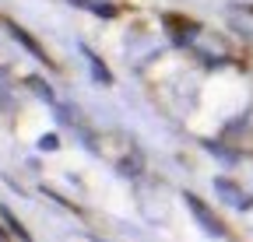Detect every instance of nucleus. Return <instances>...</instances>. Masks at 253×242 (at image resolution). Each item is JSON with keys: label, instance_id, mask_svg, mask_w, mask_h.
I'll use <instances>...</instances> for the list:
<instances>
[{"label": "nucleus", "instance_id": "nucleus-1", "mask_svg": "<svg viewBox=\"0 0 253 242\" xmlns=\"http://www.w3.org/2000/svg\"><path fill=\"white\" fill-rule=\"evenodd\" d=\"M186 207H190V210H194V214H197V221L204 225V232H211V235H225V228H221V221H218V218L211 214V210H208V207H204V204H201V200H197L194 193H186Z\"/></svg>", "mask_w": 253, "mask_h": 242}, {"label": "nucleus", "instance_id": "nucleus-2", "mask_svg": "<svg viewBox=\"0 0 253 242\" xmlns=\"http://www.w3.org/2000/svg\"><path fill=\"white\" fill-rule=\"evenodd\" d=\"M214 186H218L221 193H229L225 200H229V204H236V207H250V204H253V200H250V197H246V193H243L239 186H232V183H229V179H218Z\"/></svg>", "mask_w": 253, "mask_h": 242}, {"label": "nucleus", "instance_id": "nucleus-3", "mask_svg": "<svg viewBox=\"0 0 253 242\" xmlns=\"http://www.w3.org/2000/svg\"><path fill=\"white\" fill-rule=\"evenodd\" d=\"M11 35H14V39H18L21 46H28V53H32V56H36V60H46V53H42V49H39L36 42H32V39H28V35L21 32V28H11Z\"/></svg>", "mask_w": 253, "mask_h": 242}]
</instances>
